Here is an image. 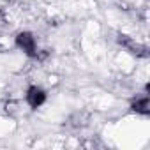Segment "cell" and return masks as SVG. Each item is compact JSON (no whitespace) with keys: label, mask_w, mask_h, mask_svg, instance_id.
<instances>
[{"label":"cell","mask_w":150,"mask_h":150,"mask_svg":"<svg viewBox=\"0 0 150 150\" xmlns=\"http://www.w3.org/2000/svg\"><path fill=\"white\" fill-rule=\"evenodd\" d=\"M14 46L23 53V55H27L28 58H35L37 57V39H35V35L32 34V32H28V30H21V32H18L16 34V37H14Z\"/></svg>","instance_id":"1"},{"label":"cell","mask_w":150,"mask_h":150,"mask_svg":"<svg viewBox=\"0 0 150 150\" xmlns=\"http://www.w3.org/2000/svg\"><path fill=\"white\" fill-rule=\"evenodd\" d=\"M48 101V92L39 85H30L25 90V103L30 110H39Z\"/></svg>","instance_id":"2"},{"label":"cell","mask_w":150,"mask_h":150,"mask_svg":"<svg viewBox=\"0 0 150 150\" xmlns=\"http://www.w3.org/2000/svg\"><path fill=\"white\" fill-rule=\"evenodd\" d=\"M129 110L136 115H141V117H148L150 115V97L145 94L141 97H136L131 101L129 104Z\"/></svg>","instance_id":"3"}]
</instances>
